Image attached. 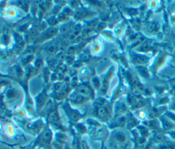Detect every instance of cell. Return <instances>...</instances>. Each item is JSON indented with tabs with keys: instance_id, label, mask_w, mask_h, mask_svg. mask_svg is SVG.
I'll list each match as a JSON object with an SVG mask.
<instances>
[{
	"instance_id": "cell-2",
	"label": "cell",
	"mask_w": 175,
	"mask_h": 149,
	"mask_svg": "<svg viewBox=\"0 0 175 149\" xmlns=\"http://www.w3.org/2000/svg\"><path fill=\"white\" fill-rule=\"evenodd\" d=\"M98 114L101 118H106L108 116V111L105 107H100L98 110Z\"/></svg>"
},
{
	"instance_id": "cell-6",
	"label": "cell",
	"mask_w": 175,
	"mask_h": 149,
	"mask_svg": "<svg viewBox=\"0 0 175 149\" xmlns=\"http://www.w3.org/2000/svg\"><path fill=\"white\" fill-rule=\"evenodd\" d=\"M171 108L173 110L175 111V101L174 103H173L172 104V106H171Z\"/></svg>"
},
{
	"instance_id": "cell-4",
	"label": "cell",
	"mask_w": 175,
	"mask_h": 149,
	"mask_svg": "<svg viewBox=\"0 0 175 149\" xmlns=\"http://www.w3.org/2000/svg\"><path fill=\"white\" fill-rule=\"evenodd\" d=\"M168 116L169 118H170L171 119L173 120L174 121H175V114L172 113H168Z\"/></svg>"
},
{
	"instance_id": "cell-1",
	"label": "cell",
	"mask_w": 175,
	"mask_h": 149,
	"mask_svg": "<svg viewBox=\"0 0 175 149\" xmlns=\"http://www.w3.org/2000/svg\"><path fill=\"white\" fill-rule=\"evenodd\" d=\"M133 61L134 63L138 65H142V64H145L146 62L147 61V58H146L144 55H135L133 58Z\"/></svg>"
},
{
	"instance_id": "cell-5",
	"label": "cell",
	"mask_w": 175,
	"mask_h": 149,
	"mask_svg": "<svg viewBox=\"0 0 175 149\" xmlns=\"http://www.w3.org/2000/svg\"><path fill=\"white\" fill-rule=\"evenodd\" d=\"M155 139L157 141H161L163 140V137L161 135L158 134V135H157L155 136Z\"/></svg>"
},
{
	"instance_id": "cell-3",
	"label": "cell",
	"mask_w": 175,
	"mask_h": 149,
	"mask_svg": "<svg viewBox=\"0 0 175 149\" xmlns=\"http://www.w3.org/2000/svg\"><path fill=\"white\" fill-rule=\"evenodd\" d=\"M163 125H164V128H165L166 129H170L173 127V124L172 122L170 120H168V119H164V120H162Z\"/></svg>"
}]
</instances>
